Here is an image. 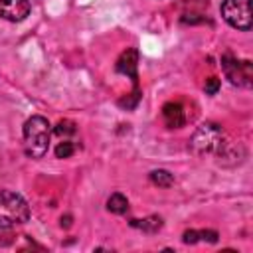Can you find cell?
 <instances>
[{
  "label": "cell",
  "mask_w": 253,
  "mask_h": 253,
  "mask_svg": "<svg viewBox=\"0 0 253 253\" xmlns=\"http://www.w3.org/2000/svg\"><path fill=\"white\" fill-rule=\"evenodd\" d=\"M150 182L162 188H170L174 184V176L168 170H152L150 172Z\"/></svg>",
  "instance_id": "7c38bea8"
},
{
  "label": "cell",
  "mask_w": 253,
  "mask_h": 253,
  "mask_svg": "<svg viewBox=\"0 0 253 253\" xmlns=\"http://www.w3.org/2000/svg\"><path fill=\"white\" fill-rule=\"evenodd\" d=\"M130 225L136 229H142L146 233H156L162 227V219L158 215H150L146 219H130Z\"/></svg>",
  "instance_id": "30bf717a"
},
{
  "label": "cell",
  "mask_w": 253,
  "mask_h": 253,
  "mask_svg": "<svg viewBox=\"0 0 253 253\" xmlns=\"http://www.w3.org/2000/svg\"><path fill=\"white\" fill-rule=\"evenodd\" d=\"M221 67L225 77L229 79V83L239 85V87H251L253 83V69H251V61L247 59H237L229 53H225L221 57Z\"/></svg>",
  "instance_id": "5b68a950"
},
{
  "label": "cell",
  "mask_w": 253,
  "mask_h": 253,
  "mask_svg": "<svg viewBox=\"0 0 253 253\" xmlns=\"http://www.w3.org/2000/svg\"><path fill=\"white\" fill-rule=\"evenodd\" d=\"M55 134H59V136L75 134V125L71 121H59V125L55 126Z\"/></svg>",
  "instance_id": "5bb4252c"
},
{
  "label": "cell",
  "mask_w": 253,
  "mask_h": 253,
  "mask_svg": "<svg viewBox=\"0 0 253 253\" xmlns=\"http://www.w3.org/2000/svg\"><path fill=\"white\" fill-rule=\"evenodd\" d=\"M190 146L200 156L210 154V152H217L223 146V130L215 123H206L194 132V136L190 140Z\"/></svg>",
  "instance_id": "3957f363"
},
{
  "label": "cell",
  "mask_w": 253,
  "mask_h": 253,
  "mask_svg": "<svg viewBox=\"0 0 253 253\" xmlns=\"http://www.w3.org/2000/svg\"><path fill=\"white\" fill-rule=\"evenodd\" d=\"M30 0H0V18L8 22H22L30 14Z\"/></svg>",
  "instance_id": "52a82bcc"
},
{
  "label": "cell",
  "mask_w": 253,
  "mask_h": 253,
  "mask_svg": "<svg viewBox=\"0 0 253 253\" xmlns=\"http://www.w3.org/2000/svg\"><path fill=\"white\" fill-rule=\"evenodd\" d=\"M182 239H184V243H198V241L215 243L217 231H213V229H190V231H184Z\"/></svg>",
  "instance_id": "9c48e42d"
},
{
  "label": "cell",
  "mask_w": 253,
  "mask_h": 253,
  "mask_svg": "<svg viewBox=\"0 0 253 253\" xmlns=\"http://www.w3.org/2000/svg\"><path fill=\"white\" fill-rule=\"evenodd\" d=\"M136 63H138V51L134 47H128L126 51H123V55L117 59V71L125 73L130 77L132 81V99H130V109L138 103L140 99V89H138V73H136Z\"/></svg>",
  "instance_id": "8992f818"
},
{
  "label": "cell",
  "mask_w": 253,
  "mask_h": 253,
  "mask_svg": "<svg viewBox=\"0 0 253 253\" xmlns=\"http://www.w3.org/2000/svg\"><path fill=\"white\" fill-rule=\"evenodd\" d=\"M107 210L113 213H126L128 211V200L123 194H113L107 200Z\"/></svg>",
  "instance_id": "8fae6325"
},
{
  "label": "cell",
  "mask_w": 253,
  "mask_h": 253,
  "mask_svg": "<svg viewBox=\"0 0 253 253\" xmlns=\"http://www.w3.org/2000/svg\"><path fill=\"white\" fill-rule=\"evenodd\" d=\"M204 89H206V93L215 95V93H217V89H219V79H217V77H210V79H206Z\"/></svg>",
  "instance_id": "9a60e30c"
},
{
  "label": "cell",
  "mask_w": 253,
  "mask_h": 253,
  "mask_svg": "<svg viewBox=\"0 0 253 253\" xmlns=\"http://www.w3.org/2000/svg\"><path fill=\"white\" fill-rule=\"evenodd\" d=\"M221 18L235 30L247 32L253 26L251 18V0H223L221 2Z\"/></svg>",
  "instance_id": "277c9868"
},
{
  "label": "cell",
  "mask_w": 253,
  "mask_h": 253,
  "mask_svg": "<svg viewBox=\"0 0 253 253\" xmlns=\"http://www.w3.org/2000/svg\"><path fill=\"white\" fill-rule=\"evenodd\" d=\"M73 152H75V144H73L71 140H67V138L61 140V142L55 146V156H57V158H69Z\"/></svg>",
  "instance_id": "4fadbf2b"
},
{
  "label": "cell",
  "mask_w": 253,
  "mask_h": 253,
  "mask_svg": "<svg viewBox=\"0 0 253 253\" xmlns=\"http://www.w3.org/2000/svg\"><path fill=\"white\" fill-rule=\"evenodd\" d=\"M162 119L166 123V126L170 128H180L186 125V111L184 105L178 101H170L162 107Z\"/></svg>",
  "instance_id": "ba28073f"
},
{
  "label": "cell",
  "mask_w": 253,
  "mask_h": 253,
  "mask_svg": "<svg viewBox=\"0 0 253 253\" xmlns=\"http://www.w3.org/2000/svg\"><path fill=\"white\" fill-rule=\"evenodd\" d=\"M30 217V208L28 202L10 190L0 192V227H14Z\"/></svg>",
  "instance_id": "7a4b0ae2"
},
{
  "label": "cell",
  "mask_w": 253,
  "mask_h": 253,
  "mask_svg": "<svg viewBox=\"0 0 253 253\" xmlns=\"http://www.w3.org/2000/svg\"><path fill=\"white\" fill-rule=\"evenodd\" d=\"M51 125L47 119L36 115L24 125V150L30 158H43L49 148Z\"/></svg>",
  "instance_id": "6da1fadb"
}]
</instances>
